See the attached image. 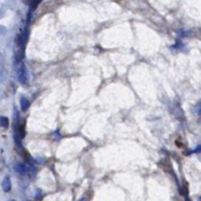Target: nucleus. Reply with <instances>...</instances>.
Instances as JSON below:
<instances>
[{
  "label": "nucleus",
  "mask_w": 201,
  "mask_h": 201,
  "mask_svg": "<svg viewBox=\"0 0 201 201\" xmlns=\"http://www.w3.org/2000/svg\"><path fill=\"white\" fill-rule=\"evenodd\" d=\"M0 126H1L2 128H8L9 119L7 118V117H4V116L0 117Z\"/></svg>",
  "instance_id": "nucleus-5"
},
{
  "label": "nucleus",
  "mask_w": 201,
  "mask_h": 201,
  "mask_svg": "<svg viewBox=\"0 0 201 201\" xmlns=\"http://www.w3.org/2000/svg\"><path fill=\"white\" fill-rule=\"evenodd\" d=\"M20 104H21L22 111H27V109H29L30 102H29V100H27V97H25V96H22V97H21Z\"/></svg>",
  "instance_id": "nucleus-4"
},
{
  "label": "nucleus",
  "mask_w": 201,
  "mask_h": 201,
  "mask_svg": "<svg viewBox=\"0 0 201 201\" xmlns=\"http://www.w3.org/2000/svg\"><path fill=\"white\" fill-rule=\"evenodd\" d=\"M194 152H201V145H199L197 148H196L194 150Z\"/></svg>",
  "instance_id": "nucleus-7"
},
{
  "label": "nucleus",
  "mask_w": 201,
  "mask_h": 201,
  "mask_svg": "<svg viewBox=\"0 0 201 201\" xmlns=\"http://www.w3.org/2000/svg\"><path fill=\"white\" fill-rule=\"evenodd\" d=\"M11 188H12L11 181H10V179H9V177H5V179H4L3 181H2V188H3L4 191H5V192H8V191L11 190Z\"/></svg>",
  "instance_id": "nucleus-3"
},
{
  "label": "nucleus",
  "mask_w": 201,
  "mask_h": 201,
  "mask_svg": "<svg viewBox=\"0 0 201 201\" xmlns=\"http://www.w3.org/2000/svg\"><path fill=\"white\" fill-rule=\"evenodd\" d=\"M6 76H7V72L4 70V68H1L0 69V82H4L6 79Z\"/></svg>",
  "instance_id": "nucleus-6"
},
{
  "label": "nucleus",
  "mask_w": 201,
  "mask_h": 201,
  "mask_svg": "<svg viewBox=\"0 0 201 201\" xmlns=\"http://www.w3.org/2000/svg\"><path fill=\"white\" fill-rule=\"evenodd\" d=\"M9 201H16V200H14V199H11V200H9Z\"/></svg>",
  "instance_id": "nucleus-9"
},
{
  "label": "nucleus",
  "mask_w": 201,
  "mask_h": 201,
  "mask_svg": "<svg viewBox=\"0 0 201 201\" xmlns=\"http://www.w3.org/2000/svg\"><path fill=\"white\" fill-rule=\"evenodd\" d=\"M17 75H18V81L22 85H27L29 82V74H27V67L23 62H20L17 67Z\"/></svg>",
  "instance_id": "nucleus-1"
},
{
  "label": "nucleus",
  "mask_w": 201,
  "mask_h": 201,
  "mask_svg": "<svg viewBox=\"0 0 201 201\" xmlns=\"http://www.w3.org/2000/svg\"><path fill=\"white\" fill-rule=\"evenodd\" d=\"M198 113H199V114H201V108L199 109V111H198Z\"/></svg>",
  "instance_id": "nucleus-8"
},
{
  "label": "nucleus",
  "mask_w": 201,
  "mask_h": 201,
  "mask_svg": "<svg viewBox=\"0 0 201 201\" xmlns=\"http://www.w3.org/2000/svg\"><path fill=\"white\" fill-rule=\"evenodd\" d=\"M15 169L17 171V173H19L20 175H26L27 173V167L23 164V163H19L15 166Z\"/></svg>",
  "instance_id": "nucleus-2"
}]
</instances>
